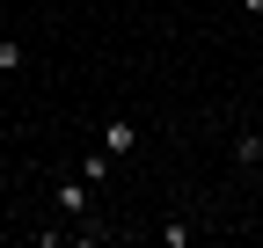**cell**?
Listing matches in <instances>:
<instances>
[{"label": "cell", "mask_w": 263, "mask_h": 248, "mask_svg": "<svg viewBox=\"0 0 263 248\" xmlns=\"http://www.w3.org/2000/svg\"><path fill=\"white\" fill-rule=\"evenodd\" d=\"M51 197H59V212H66V219H81L88 234H95V226H103V219H95V182H88L81 168H73V175H66V182H59V190H51Z\"/></svg>", "instance_id": "1"}, {"label": "cell", "mask_w": 263, "mask_h": 248, "mask_svg": "<svg viewBox=\"0 0 263 248\" xmlns=\"http://www.w3.org/2000/svg\"><path fill=\"white\" fill-rule=\"evenodd\" d=\"M132 146H139V124H132V117H110V132H103V153H110V161H124Z\"/></svg>", "instance_id": "2"}, {"label": "cell", "mask_w": 263, "mask_h": 248, "mask_svg": "<svg viewBox=\"0 0 263 248\" xmlns=\"http://www.w3.org/2000/svg\"><path fill=\"white\" fill-rule=\"evenodd\" d=\"M234 161L241 168H263V132H234Z\"/></svg>", "instance_id": "3"}, {"label": "cell", "mask_w": 263, "mask_h": 248, "mask_svg": "<svg viewBox=\"0 0 263 248\" xmlns=\"http://www.w3.org/2000/svg\"><path fill=\"white\" fill-rule=\"evenodd\" d=\"M22 66H29V51H22L15 37H0V73H22Z\"/></svg>", "instance_id": "4"}, {"label": "cell", "mask_w": 263, "mask_h": 248, "mask_svg": "<svg viewBox=\"0 0 263 248\" xmlns=\"http://www.w3.org/2000/svg\"><path fill=\"white\" fill-rule=\"evenodd\" d=\"M110 168H117L110 153H88V161H81V175H88V182H110Z\"/></svg>", "instance_id": "5"}, {"label": "cell", "mask_w": 263, "mask_h": 248, "mask_svg": "<svg viewBox=\"0 0 263 248\" xmlns=\"http://www.w3.org/2000/svg\"><path fill=\"white\" fill-rule=\"evenodd\" d=\"M241 8H249V15H263V0H241Z\"/></svg>", "instance_id": "6"}]
</instances>
